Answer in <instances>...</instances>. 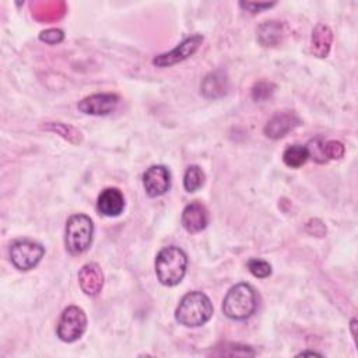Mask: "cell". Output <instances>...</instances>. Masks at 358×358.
I'll use <instances>...</instances> for the list:
<instances>
[{
    "label": "cell",
    "instance_id": "52a82bcc",
    "mask_svg": "<svg viewBox=\"0 0 358 358\" xmlns=\"http://www.w3.org/2000/svg\"><path fill=\"white\" fill-rule=\"evenodd\" d=\"M201 42H203V36L200 34H194V35L186 38L183 42H180L172 50L155 56L152 59V64L157 67H161V69L178 64V63L186 60L187 57H190L199 49Z\"/></svg>",
    "mask_w": 358,
    "mask_h": 358
},
{
    "label": "cell",
    "instance_id": "d4e9b609",
    "mask_svg": "<svg viewBox=\"0 0 358 358\" xmlns=\"http://www.w3.org/2000/svg\"><path fill=\"white\" fill-rule=\"evenodd\" d=\"M239 6L242 8H245L246 11H250L252 14H256V13H260V11H264L273 6H275V3H253V1H241Z\"/></svg>",
    "mask_w": 358,
    "mask_h": 358
},
{
    "label": "cell",
    "instance_id": "e0dca14e",
    "mask_svg": "<svg viewBox=\"0 0 358 358\" xmlns=\"http://www.w3.org/2000/svg\"><path fill=\"white\" fill-rule=\"evenodd\" d=\"M308 151L305 145L294 144L284 150L282 161L288 168H299L308 161Z\"/></svg>",
    "mask_w": 358,
    "mask_h": 358
},
{
    "label": "cell",
    "instance_id": "ac0fdd59",
    "mask_svg": "<svg viewBox=\"0 0 358 358\" xmlns=\"http://www.w3.org/2000/svg\"><path fill=\"white\" fill-rule=\"evenodd\" d=\"M204 183V172L199 165H190L183 176V186L189 193L199 190Z\"/></svg>",
    "mask_w": 358,
    "mask_h": 358
},
{
    "label": "cell",
    "instance_id": "7402d4cb",
    "mask_svg": "<svg viewBox=\"0 0 358 358\" xmlns=\"http://www.w3.org/2000/svg\"><path fill=\"white\" fill-rule=\"evenodd\" d=\"M345 152V148L343 145V143L336 141V140H329L324 141V154L327 159H340L343 158Z\"/></svg>",
    "mask_w": 358,
    "mask_h": 358
},
{
    "label": "cell",
    "instance_id": "cb8c5ba5",
    "mask_svg": "<svg viewBox=\"0 0 358 358\" xmlns=\"http://www.w3.org/2000/svg\"><path fill=\"white\" fill-rule=\"evenodd\" d=\"M274 91V85L270 84V83H266V81H260L257 83L253 90H252V98L255 101H263L266 98H268Z\"/></svg>",
    "mask_w": 358,
    "mask_h": 358
},
{
    "label": "cell",
    "instance_id": "9a60e30c",
    "mask_svg": "<svg viewBox=\"0 0 358 358\" xmlns=\"http://www.w3.org/2000/svg\"><path fill=\"white\" fill-rule=\"evenodd\" d=\"M285 25L280 21H266L257 29V39L263 46H274L282 41Z\"/></svg>",
    "mask_w": 358,
    "mask_h": 358
},
{
    "label": "cell",
    "instance_id": "d6986e66",
    "mask_svg": "<svg viewBox=\"0 0 358 358\" xmlns=\"http://www.w3.org/2000/svg\"><path fill=\"white\" fill-rule=\"evenodd\" d=\"M305 147L308 151V157L312 158L315 162L324 164L329 161L324 154V140L322 137H315L309 140V143Z\"/></svg>",
    "mask_w": 358,
    "mask_h": 358
},
{
    "label": "cell",
    "instance_id": "8992f818",
    "mask_svg": "<svg viewBox=\"0 0 358 358\" xmlns=\"http://www.w3.org/2000/svg\"><path fill=\"white\" fill-rule=\"evenodd\" d=\"M87 329V316L78 306H69L63 310L57 323V336L62 341L73 343L78 340Z\"/></svg>",
    "mask_w": 358,
    "mask_h": 358
},
{
    "label": "cell",
    "instance_id": "3957f363",
    "mask_svg": "<svg viewBox=\"0 0 358 358\" xmlns=\"http://www.w3.org/2000/svg\"><path fill=\"white\" fill-rule=\"evenodd\" d=\"M257 308V295L252 285L241 282L234 285L225 295L222 312L232 320H245L250 317Z\"/></svg>",
    "mask_w": 358,
    "mask_h": 358
},
{
    "label": "cell",
    "instance_id": "ffe728a7",
    "mask_svg": "<svg viewBox=\"0 0 358 358\" xmlns=\"http://www.w3.org/2000/svg\"><path fill=\"white\" fill-rule=\"evenodd\" d=\"M43 129L50 130V131H55V133L63 136L66 140H69V141H71V143H80V140H81L80 131H77L73 126H69V124H63V123H48V124L43 126Z\"/></svg>",
    "mask_w": 358,
    "mask_h": 358
},
{
    "label": "cell",
    "instance_id": "30bf717a",
    "mask_svg": "<svg viewBox=\"0 0 358 358\" xmlns=\"http://www.w3.org/2000/svg\"><path fill=\"white\" fill-rule=\"evenodd\" d=\"M301 123L302 122L295 112H289V110L278 112L266 123L264 134L268 138L278 140V138L287 136L294 129H296Z\"/></svg>",
    "mask_w": 358,
    "mask_h": 358
},
{
    "label": "cell",
    "instance_id": "ba28073f",
    "mask_svg": "<svg viewBox=\"0 0 358 358\" xmlns=\"http://www.w3.org/2000/svg\"><path fill=\"white\" fill-rule=\"evenodd\" d=\"M119 103V96L116 94H92L81 99L77 105L78 110L85 115L105 116L112 113Z\"/></svg>",
    "mask_w": 358,
    "mask_h": 358
},
{
    "label": "cell",
    "instance_id": "277c9868",
    "mask_svg": "<svg viewBox=\"0 0 358 358\" xmlns=\"http://www.w3.org/2000/svg\"><path fill=\"white\" fill-rule=\"evenodd\" d=\"M94 224L85 214H74L66 224V248L71 255L84 253L92 243Z\"/></svg>",
    "mask_w": 358,
    "mask_h": 358
},
{
    "label": "cell",
    "instance_id": "484cf974",
    "mask_svg": "<svg viewBox=\"0 0 358 358\" xmlns=\"http://www.w3.org/2000/svg\"><path fill=\"white\" fill-rule=\"evenodd\" d=\"M298 355H320V354H317V352H315V351H302V352H299Z\"/></svg>",
    "mask_w": 358,
    "mask_h": 358
},
{
    "label": "cell",
    "instance_id": "5bb4252c",
    "mask_svg": "<svg viewBox=\"0 0 358 358\" xmlns=\"http://www.w3.org/2000/svg\"><path fill=\"white\" fill-rule=\"evenodd\" d=\"M333 42V32L324 24H317L310 36V50L316 57H326Z\"/></svg>",
    "mask_w": 358,
    "mask_h": 358
},
{
    "label": "cell",
    "instance_id": "44dd1931",
    "mask_svg": "<svg viewBox=\"0 0 358 358\" xmlns=\"http://www.w3.org/2000/svg\"><path fill=\"white\" fill-rule=\"evenodd\" d=\"M248 268L257 278H266L271 274L270 263H267L266 260H262V259H249Z\"/></svg>",
    "mask_w": 358,
    "mask_h": 358
},
{
    "label": "cell",
    "instance_id": "2e32d148",
    "mask_svg": "<svg viewBox=\"0 0 358 358\" xmlns=\"http://www.w3.org/2000/svg\"><path fill=\"white\" fill-rule=\"evenodd\" d=\"M201 92L206 98H220L227 92V78L224 74L215 71L206 76L201 83Z\"/></svg>",
    "mask_w": 358,
    "mask_h": 358
},
{
    "label": "cell",
    "instance_id": "4fadbf2b",
    "mask_svg": "<svg viewBox=\"0 0 358 358\" xmlns=\"http://www.w3.org/2000/svg\"><path fill=\"white\" fill-rule=\"evenodd\" d=\"M96 208L106 217H117L124 208L123 193L116 187H108L101 192L96 201Z\"/></svg>",
    "mask_w": 358,
    "mask_h": 358
},
{
    "label": "cell",
    "instance_id": "9c48e42d",
    "mask_svg": "<svg viewBox=\"0 0 358 358\" xmlns=\"http://www.w3.org/2000/svg\"><path fill=\"white\" fill-rule=\"evenodd\" d=\"M143 185L150 197L165 194L171 187V173L164 165H152L143 175Z\"/></svg>",
    "mask_w": 358,
    "mask_h": 358
},
{
    "label": "cell",
    "instance_id": "7a4b0ae2",
    "mask_svg": "<svg viewBox=\"0 0 358 358\" xmlns=\"http://www.w3.org/2000/svg\"><path fill=\"white\" fill-rule=\"evenodd\" d=\"M187 268L186 253L176 246H168L159 250L155 257V273L161 284L173 287L182 281Z\"/></svg>",
    "mask_w": 358,
    "mask_h": 358
},
{
    "label": "cell",
    "instance_id": "6da1fadb",
    "mask_svg": "<svg viewBox=\"0 0 358 358\" xmlns=\"http://www.w3.org/2000/svg\"><path fill=\"white\" fill-rule=\"evenodd\" d=\"M213 316V303L201 291L187 292L175 310V319L186 327H199Z\"/></svg>",
    "mask_w": 358,
    "mask_h": 358
},
{
    "label": "cell",
    "instance_id": "603a6c76",
    "mask_svg": "<svg viewBox=\"0 0 358 358\" xmlns=\"http://www.w3.org/2000/svg\"><path fill=\"white\" fill-rule=\"evenodd\" d=\"M63 39H64V32L59 28H49L39 34V41L49 43V45L60 43Z\"/></svg>",
    "mask_w": 358,
    "mask_h": 358
},
{
    "label": "cell",
    "instance_id": "8fae6325",
    "mask_svg": "<svg viewBox=\"0 0 358 358\" xmlns=\"http://www.w3.org/2000/svg\"><path fill=\"white\" fill-rule=\"evenodd\" d=\"M208 224L207 208L197 201L187 204L182 211V225L189 234H197L203 231Z\"/></svg>",
    "mask_w": 358,
    "mask_h": 358
},
{
    "label": "cell",
    "instance_id": "7c38bea8",
    "mask_svg": "<svg viewBox=\"0 0 358 358\" xmlns=\"http://www.w3.org/2000/svg\"><path fill=\"white\" fill-rule=\"evenodd\" d=\"M78 284L84 294L95 296L101 292L103 285V273L96 263H87L78 271Z\"/></svg>",
    "mask_w": 358,
    "mask_h": 358
},
{
    "label": "cell",
    "instance_id": "5b68a950",
    "mask_svg": "<svg viewBox=\"0 0 358 358\" xmlns=\"http://www.w3.org/2000/svg\"><path fill=\"white\" fill-rule=\"evenodd\" d=\"M45 248L31 239H18L11 243L10 259L11 263L22 271L34 268L43 257Z\"/></svg>",
    "mask_w": 358,
    "mask_h": 358
}]
</instances>
